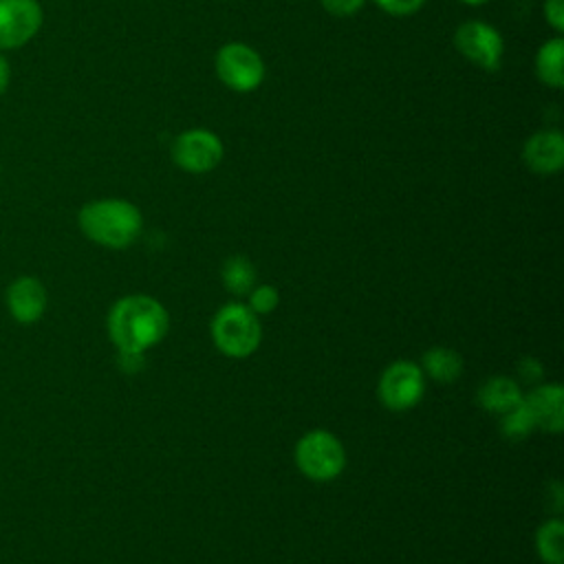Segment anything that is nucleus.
<instances>
[{
	"instance_id": "nucleus-24",
	"label": "nucleus",
	"mask_w": 564,
	"mask_h": 564,
	"mask_svg": "<svg viewBox=\"0 0 564 564\" xmlns=\"http://www.w3.org/2000/svg\"><path fill=\"white\" fill-rule=\"evenodd\" d=\"M520 375L527 379V381H538L540 375H542V368L538 364V359L533 357H527L520 361Z\"/></svg>"
},
{
	"instance_id": "nucleus-20",
	"label": "nucleus",
	"mask_w": 564,
	"mask_h": 564,
	"mask_svg": "<svg viewBox=\"0 0 564 564\" xmlns=\"http://www.w3.org/2000/svg\"><path fill=\"white\" fill-rule=\"evenodd\" d=\"M390 15H410L423 7L425 0H375Z\"/></svg>"
},
{
	"instance_id": "nucleus-25",
	"label": "nucleus",
	"mask_w": 564,
	"mask_h": 564,
	"mask_svg": "<svg viewBox=\"0 0 564 564\" xmlns=\"http://www.w3.org/2000/svg\"><path fill=\"white\" fill-rule=\"evenodd\" d=\"M9 79H11V66H9V59L0 53V95L7 90Z\"/></svg>"
},
{
	"instance_id": "nucleus-12",
	"label": "nucleus",
	"mask_w": 564,
	"mask_h": 564,
	"mask_svg": "<svg viewBox=\"0 0 564 564\" xmlns=\"http://www.w3.org/2000/svg\"><path fill=\"white\" fill-rule=\"evenodd\" d=\"M535 427L557 434L564 423V390L555 383L535 388L527 399H522Z\"/></svg>"
},
{
	"instance_id": "nucleus-11",
	"label": "nucleus",
	"mask_w": 564,
	"mask_h": 564,
	"mask_svg": "<svg viewBox=\"0 0 564 564\" xmlns=\"http://www.w3.org/2000/svg\"><path fill=\"white\" fill-rule=\"evenodd\" d=\"M7 306L20 324H33L46 308V291L40 280L22 275L7 289Z\"/></svg>"
},
{
	"instance_id": "nucleus-22",
	"label": "nucleus",
	"mask_w": 564,
	"mask_h": 564,
	"mask_svg": "<svg viewBox=\"0 0 564 564\" xmlns=\"http://www.w3.org/2000/svg\"><path fill=\"white\" fill-rule=\"evenodd\" d=\"M544 15L546 22L560 33L564 29V0H546Z\"/></svg>"
},
{
	"instance_id": "nucleus-2",
	"label": "nucleus",
	"mask_w": 564,
	"mask_h": 564,
	"mask_svg": "<svg viewBox=\"0 0 564 564\" xmlns=\"http://www.w3.org/2000/svg\"><path fill=\"white\" fill-rule=\"evenodd\" d=\"M79 227L93 242L123 249L141 231V212L123 198L90 200L79 209Z\"/></svg>"
},
{
	"instance_id": "nucleus-10",
	"label": "nucleus",
	"mask_w": 564,
	"mask_h": 564,
	"mask_svg": "<svg viewBox=\"0 0 564 564\" xmlns=\"http://www.w3.org/2000/svg\"><path fill=\"white\" fill-rule=\"evenodd\" d=\"M522 159L535 174H553L564 165V137L557 130H542L527 139Z\"/></svg>"
},
{
	"instance_id": "nucleus-8",
	"label": "nucleus",
	"mask_w": 564,
	"mask_h": 564,
	"mask_svg": "<svg viewBox=\"0 0 564 564\" xmlns=\"http://www.w3.org/2000/svg\"><path fill=\"white\" fill-rule=\"evenodd\" d=\"M37 0H0V51L24 46L42 26Z\"/></svg>"
},
{
	"instance_id": "nucleus-3",
	"label": "nucleus",
	"mask_w": 564,
	"mask_h": 564,
	"mask_svg": "<svg viewBox=\"0 0 564 564\" xmlns=\"http://www.w3.org/2000/svg\"><path fill=\"white\" fill-rule=\"evenodd\" d=\"M212 337L229 357L251 355L262 337L258 315L245 304H225L212 319Z\"/></svg>"
},
{
	"instance_id": "nucleus-17",
	"label": "nucleus",
	"mask_w": 564,
	"mask_h": 564,
	"mask_svg": "<svg viewBox=\"0 0 564 564\" xmlns=\"http://www.w3.org/2000/svg\"><path fill=\"white\" fill-rule=\"evenodd\" d=\"M562 542H564V527L560 520H549L540 527L538 535H535V544H538V553L542 557V562L546 564H562Z\"/></svg>"
},
{
	"instance_id": "nucleus-14",
	"label": "nucleus",
	"mask_w": 564,
	"mask_h": 564,
	"mask_svg": "<svg viewBox=\"0 0 564 564\" xmlns=\"http://www.w3.org/2000/svg\"><path fill=\"white\" fill-rule=\"evenodd\" d=\"M434 381L452 383L463 372V359L458 352L445 346H434L423 355V368Z\"/></svg>"
},
{
	"instance_id": "nucleus-23",
	"label": "nucleus",
	"mask_w": 564,
	"mask_h": 564,
	"mask_svg": "<svg viewBox=\"0 0 564 564\" xmlns=\"http://www.w3.org/2000/svg\"><path fill=\"white\" fill-rule=\"evenodd\" d=\"M119 359H121V368L128 372H134L143 366V352H134V350H119Z\"/></svg>"
},
{
	"instance_id": "nucleus-16",
	"label": "nucleus",
	"mask_w": 564,
	"mask_h": 564,
	"mask_svg": "<svg viewBox=\"0 0 564 564\" xmlns=\"http://www.w3.org/2000/svg\"><path fill=\"white\" fill-rule=\"evenodd\" d=\"M223 284L234 295H249L256 284V269L245 256H231L223 264Z\"/></svg>"
},
{
	"instance_id": "nucleus-4",
	"label": "nucleus",
	"mask_w": 564,
	"mask_h": 564,
	"mask_svg": "<svg viewBox=\"0 0 564 564\" xmlns=\"http://www.w3.org/2000/svg\"><path fill=\"white\" fill-rule=\"evenodd\" d=\"M295 463L308 478L330 480L344 469L346 454L339 438L330 432L311 430L295 445Z\"/></svg>"
},
{
	"instance_id": "nucleus-26",
	"label": "nucleus",
	"mask_w": 564,
	"mask_h": 564,
	"mask_svg": "<svg viewBox=\"0 0 564 564\" xmlns=\"http://www.w3.org/2000/svg\"><path fill=\"white\" fill-rule=\"evenodd\" d=\"M465 4H485L487 0H463Z\"/></svg>"
},
{
	"instance_id": "nucleus-1",
	"label": "nucleus",
	"mask_w": 564,
	"mask_h": 564,
	"mask_svg": "<svg viewBox=\"0 0 564 564\" xmlns=\"http://www.w3.org/2000/svg\"><path fill=\"white\" fill-rule=\"evenodd\" d=\"M167 313L161 302L148 295H128L108 313V333L119 350L145 352L163 339Z\"/></svg>"
},
{
	"instance_id": "nucleus-21",
	"label": "nucleus",
	"mask_w": 564,
	"mask_h": 564,
	"mask_svg": "<svg viewBox=\"0 0 564 564\" xmlns=\"http://www.w3.org/2000/svg\"><path fill=\"white\" fill-rule=\"evenodd\" d=\"M364 2H366V0H322V7H324L330 15L346 18V15H352L355 11H359Z\"/></svg>"
},
{
	"instance_id": "nucleus-9",
	"label": "nucleus",
	"mask_w": 564,
	"mask_h": 564,
	"mask_svg": "<svg viewBox=\"0 0 564 564\" xmlns=\"http://www.w3.org/2000/svg\"><path fill=\"white\" fill-rule=\"evenodd\" d=\"M454 44L456 48L476 66L485 68V70H498L500 62H502V37L500 33L485 24V22H465L456 29L454 33Z\"/></svg>"
},
{
	"instance_id": "nucleus-19",
	"label": "nucleus",
	"mask_w": 564,
	"mask_h": 564,
	"mask_svg": "<svg viewBox=\"0 0 564 564\" xmlns=\"http://www.w3.org/2000/svg\"><path fill=\"white\" fill-rule=\"evenodd\" d=\"M280 302V295L275 291V286L271 284H260L253 286L249 291V308L258 315V313H271Z\"/></svg>"
},
{
	"instance_id": "nucleus-7",
	"label": "nucleus",
	"mask_w": 564,
	"mask_h": 564,
	"mask_svg": "<svg viewBox=\"0 0 564 564\" xmlns=\"http://www.w3.org/2000/svg\"><path fill=\"white\" fill-rule=\"evenodd\" d=\"M223 159V141L218 134L194 128L181 132L172 143V161L192 174H203L214 170Z\"/></svg>"
},
{
	"instance_id": "nucleus-15",
	"label": "nucleus",
	"mask_w": 564,
	"mask_h": 564,
	"mask_svg": "<svg viewBox=\"0 0 564 564\" xmlns=\"http://www.w3.org/2000/svg\"><path fill=\"white\" fill-rule=\"evenodd\" d=\"M562 57H564V42H562V37H553V40L544 42L540 46V51H538V57H535L538 77L546 86H551V88H560L564 84Z\"/></svg>"
},
{
	"instance_id": "nucleus-5",
	"label": "nucleus",
	"mask_w": 564,
	"mask_h": 564,
	"mask_svg": "<svg viewBox=\"0 0 564 564\" xmlns=\"http://www.w3.org/2000/svg\"><path fill=\"white\" fill-rule=\"evenodd\" d=\"M216 73L227 88L249 93L262 84L264 62L251 46L231 42L216 53Z\"/></svg>"
},
{
	"instance_id": "nucleus-18",
	"label": "nucleus",
	"mask_w": 564,
	"mask_h": 564,
	"mask_svg": "<svg viewBox=\"0 0 564 564\" xmlns=\"http://www.w3.org/2000/svg\"><path fill=\"white\" fill-rule=\"evenodd\" d=\"M502 416V432H505V436L507 438H524L527 434H531V430L535 427L533 425V419H531V414H529V410H527V405H524V401L522 403H518L516 408H511L509 412H505V414H500Z\"/></svg>"
},
{
	"instance_id": "nucleus-6",
	"label": "nucleus",
	"mask_w": 564,
	"mask_h": 564,
	"mask_svg": "<svg viewBox=\"0 0 564 564\" xmlns=\"http://www.w3.org/2000/svg\"><path fill=\"white\" fill-rule=\"evenodd\" d=\"M425 379L421 366L412 361L390 364L379 379V399L390 410H410L423 397Z\"/></svg>"
},
{
	"instance_id": "nucleus-13",
	"label": "nucleus",
	"mask_w": 564,
	"mask_h": 564,
	"mask_svg": "<svg viewBox=\"0 0 564 564\" xmlns=\"http://www.w3.org/2000/svg\"><path fill=\"white\" fill-rule=\"evenodd\" d=\"M522 392L518 383L509 377H489L480 390H478V401L487 412L494 414H505L518 403H522Z\"/></svg>"
}]
</instances>
